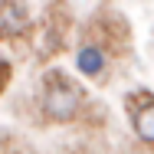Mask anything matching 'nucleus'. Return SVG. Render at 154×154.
<instances>
[{
  "label": "nucleus",
  "instance_id": "4",
  "mask_svg": "<svg viewBox=\"0 0 154 154\" xmlns=\"http://www.w3.org/2000/svg\"><path fill=\"white\" fill-rule=\"evenodd\" d=\"M75 69L82 75H89V79H98L105 72V53H102V46L98 43H82L79 53H75Z\"/></svg>",
  "mask_w": 154,
  "mask_h": 154
},
{
  "label": "nucleus",
  "instance_id": "1",
  "mask_svg": "<svg viewBox=\"0 0 154 154\" xmlns=\"http://www.w3.org/2000/svg\"><path fill=\"white\" fill-rule=\"evenodd\" d=\"M82 89L66 79L62 72H46V85H43V115L49 122H72L82 108Z\"/></svg>",
  "mask_w": 154,
  "mask_h": 154
},
{
  "label": "nucleus",
  "instance_id": "3",
  "mask_svg": "<svg viewBox=\"0 0 154 154\" xmlns=\"http://www.w3.org/2000/svg\"><path fill=\"white\" fill-rule=\"evenodd\" d=\"M30 30V13L20 0H0V39H13Z\"/></svg>",
  "mask_w": 154,
  "mask_h": 154
},
{
  "label": "nucleus",
  "instance_id": "2",
  "mask_svg": "<svg viewBox=\"0 0 154 154\" xmlns=\"http://www.w3.org/2000/svg\"><path fill=\"white\" fill-rule=\"evenodd\" d=\"M128 112H131V125H134V134L144 141V144H154V95L151 92H131L128 95Z\"/></svg>",
  "mask_w": 154,
  "mask_h": 154
},
{
  "label": "nucleus",
  "instance_id": "5",
  "mask_svg": "<svg viewBox=\"0 0 154 154\" xmlns=\"http://www.w3.org/2000/svg\"><path fill=\"white\" fill-rule=\"evenodd\" d=\"M7 82H10V62L0 56V92L7 89Z\"/></svg>",
  "mask_w": 154,
  "mask_h": 154
}]
</instances>
